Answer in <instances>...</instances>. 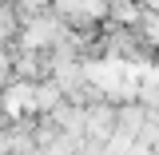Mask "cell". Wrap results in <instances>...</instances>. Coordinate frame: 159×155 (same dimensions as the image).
<instances>
[{
    "instance_id": "3",
    "label": "cell",
    "mask_w": 159,
    "mask_h": 155,
    "mask_svg": "<svg viewBox=\"0 0 159 155\" xmlns=\"http://www.w3.org/2000/svg\"><path fill=\"white\" fill-rule=\"evenodd\" d=\"M155 147H159V135H155Z\"/></svg>"
},
{
    "instance_id": "2",
    "label": "cell",
    "mask_w": 159,
    "mask_h": 155,
    "mask_svg": "<svg viewBox=\"0 0 159 155\" xmlns=\"http://www.w3.org/2000/svg\"><path fill=\"white\" fill-rule=\"evenodd\" d=\"M143 8H159V0H143Z\"/></svg>"
},
{
    "instance_id": "1",
    "label": "cell",
    "mask_w": 159,
    "mask_h": 155,
    "mask_svg": "<svg viewBox=\"0 0 159 155\" xmlns=\"http://www.w3.org/2000/svg\"><path fill=\"white\" fill-rule=\"evenodd\" d=\"M48 4H52V0H16V12L24 20H40L44 12H48Z\"/></svg>"
}]
</instances>
